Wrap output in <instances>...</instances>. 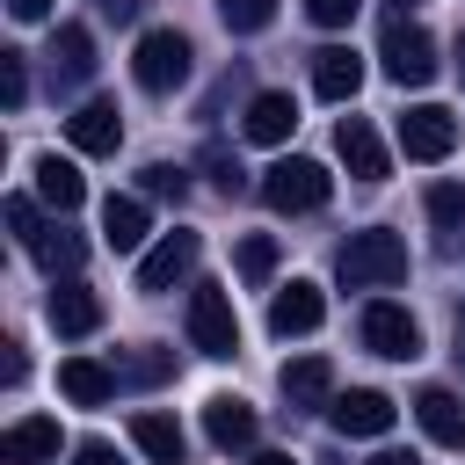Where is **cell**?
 I'll use <instances>...</instances> for the list:
<instances>
[{"label": "cell", "instance_id": "cell-1", "mask_svg": "<svg viewBox=\"0 0 465 465\" xmlns=\"http://www.w3.org/2000/svg\"><path fill=\"white\" fill-rule=\"evenodd\" d=\"M334 276H341L349 291H385V283H400V276H407V240H400V232H385V225L349 232V240H341V254H334Z\"/></svg>", "mask_w": 465, "mask_h": 465}, {"label": "cell", "instance_id": "cell-2", "mask_svg": "<svg viewBox=\"0 0 465 465\" xmlns=\"http://www.w3.org/2000/svg\"><path fill=\"white\" fill-rule=\"evenodd\" d=\"M378 58H385V80H392V87H429V80H436V36H429L421 22H407V15L385 22Z\"/></svg>", "mask_w": 465, "mask_h": 465}, {"label": "cell", "instance_id": "cell-3", "mask_svg": "<svg viewBox=\"0 0 465 465\" xmlns=\"http://www.w3.org/2000/svg\"><path fill=\"white\" fill-rule=\"evenodd\" d=\"M189 36L182 29H145L138 36V51H131V80L145 87V94H167V87H182L189 80Z\"/></svg>", "mask_w": 465, "mask_h": 465}, {"label": "cell", "instance_id": "cell-4", "mask_svg": "<svg viewBox=\"0 0 465 465\" xmlns=\"http://www.w3.org/2000/svg\"><path fill=\"white\" fill-rule=\"evenodd\" d=\"M327 167L320 160H305V153H291V160H276V167H262V196H269V211H320L327 203Z\"/></svg>", "mask_w": 465, "mask_h": 465}, {"label": "cell", "instance_id": "cell-5", "mask_svg": "<svg viewBox=\"0 0 465 465\" xmlns=\"http://www.w3.org/2000/svg\"><path fill=\"white\" fill-rule=\"evenodd\" d=\"M189 341L203 356H232L240 349V320H232V298L218 283H196L189 291Z\"/></svg>", "mask_w": 465, "mask_h": 465}, {"label": "cell", "instance_id": "cell-6", "mask_svg": "<svg viewBox=\"0 0 465 465\" xmlns=\"http://www.w3.org/2000/svg\"><path fill=\"white\" fill-rule=\"evenodd\" d=\"M363 349H371V356H392V363L421 356V327H414V312L392 305V298H371V305H363Z\"/></svg>", "mask_w": 465, "mask_h": 465}, {"label": "cell", "instance_id": "cell-7", "mask_svg": "<svg viewBox=\"0 0 465 465\" xmlns=\"http://www.w3.org/2000/svg\"><path fill=\"white\" fill-rule=\"evenodd\" d=\"M450 145H458V116L443 102H414L400 116V153L407 160H450Z\"/></svg>", "mask_w": 465, "mask_h": 465}, {"label": "cell", "instance_id": "cell-8", "mask_svg": "<svg viewBox=\"0 0 465 465\" xmlns=\"http://www.w3.org/2000/svg\"><path fill=\"white\" fill-rule=\"evenodd\" d=\"M334 153H341V167L356 174V182H385V138L371 131V116H341L334 124Z\"/></svg>", "mask_w": 465, "mask_h": 465}, {"label": "cell", "instance_id": "cell-9", "mask_svg": "<svg viewBox=\"0 0 465 465\" xmlns=\"http://www.w3.org/2000/svg\"><path fill=\"white\" fill-rule=\"evenodd\" d=\"M196 254H203V240H196V232H167V240L138 262V291H174V283L196 269Z\"/></svg>", "mask_w": 465, "mask_h": 465}, {"label": "cell", "instance_id": "cell-10", "mask_svg": "<svg viewBox=\"0 0 465 465\" xmlns=\"http://www.w3.org/2000/svg\"><path fill=\"white\" fill-rule=\"evenodd\" d=\"M320 320H327V298H320V283H305V276L269 298V334H283V341H291V334H312Z\"/></svg>", "mask_w": 465, "mask_h": 465}, {"label": "cell", "instance_id": "cell-11", "mask_svg": "<svg viewBox=\"0 0 465 465\" xmlns=\"http://www.w3.org/2000/svg\"><path fill=\"white\" fill-rule=\"evenodd\" d=\"M283 400H291V414H320V407H334V363L327 356H298V363H283Z\"/></svg>", "mask_w": 465, "mask_h": 465}, {"label": "cell", "instance_id": "cell-12", "mask_svg": "<svg viewBox=\"0 0 465 465\" xmlns=\"http://www.w3.org/2000/svg\"><path fill=\"white\" fill-rule=\"evenodd\" d=\"M94 80V36L80 22H58L51 29V87H87Z\"/></svg>", "mask_w": 465, "mask_h": 465}, {"label": "cell", "instance_id": "cell-13", "mask_svg": "<svg viewBox=\"0 0 465 465\" xmlns=\"http://www.w3.org/2000/svg\"><path fill=\"white\" fill-rule=\"evenodd\" d=\"M44 320H51L58 334H94V327H102V298H94L80 276H65V283H51V298H44Z\"/></svg>", "mask_w": 465, "mask_h": 465}, {"label": "cell", "instance_id": "cell-14", "mask_svg": "<svg viewBox=\"0 0 465 465\" xmlns=\"http://www.w3.org/2000/svg\"><path fill=\"white\" fill-rule=\"evenodd\" d=\"M392 414H400V407H392L385 392H371V385H356V392H341V400L327 407V421H334L341 436H385Z\"/></svg>", "mask_w": 465, "mask_h": 465}, {"label": "cell", "instance_id": "cell-15", "mask_svg": "<svg viewBox=\"0 0 465 465\" xmlns=\"http://www.w3.org/2000/svg\"><path fill=\"white\" fill-rule=\"evenodd\" d=\"M203 436H211L218 450H254L262 421H254V407H247V400L218 392V400H203Z\"/></svg>", "mask_w": 465, "mask_h": 465}, {"label": "cell", "instance_id": "cell-16", "mask_svg": "<svg viewBox=\"0 0 465 465\" xmlns=\"http://www.w3.org/2000/svg\"><path fill=\"white\" fill-rule=\"evenodd\" d=\"M356 87H363V58H356L349 44L312 51V94H320V102H356Z\"/></svg>", "mask_w": 465, "mask_h": 465}, {"label": "cell", "instance_id": "cell-17", "mask_svg": "<svg viewBox=\"0 0 465 465\" xmlns=\"http://www.w3.org/2000/svg\"><path fill=\"white\" fill-rule=\"evenodd\" d=\"M414 421L429 429V443H443V450H465V400H458V392H443V385L414 392Z\"/></svg>", "mask_w": 465, "mask_h": 465}, {"label": "cell", "instance_id": "cell-18", "mask_svg": "<svg viewBox=\"0 0 465 465\" xmlns=\"http://www.w3.org/2000/svg\"><path fill=\"white\" fill-rule=\"evenodd\" d=\"M240 131H247L254 145H283V138L298 131V102H291V94H276V87H262V94L247 102V116H240Z\"/></svg>", "mask_w": 465, "mask_h": 465}, {"label": "cell", "instance_id": "cell-19", "mask_svg": "<svg viewBox=\"0 0 465 465\" xmlns=\"http://www.w3.org/2000/svg\"><path fill=\"white\" fill-rule=\"evenodd\" d=\"M65 138H73L80 153H116V145H124V116H116V102H80V109L65 116Z\"/></svg>", "mask_w": 465, "mask_h": 465}, {"label": "cell", "instance_id": "cell-20", "mask_svg": "<svg viewBox=\"0 0 465 465\" xmlns=\"http://www.w3.org/2000/svg\"><path fill=\"white\" fill-rule=\"evenodd\" d=\"M58 392H65L73 407H102V400H116V363L65 356V363H58Z\"/></svg>", "mask_w": 465, "mask_h": 465}, {"label": "cell", "instance_id": "cell-21", "mask_svg": "<svg viewBox=\"0 0 465 465\" xmlns=\"http://www.w3.org/2000/svg\"><path fill=\"white\" fill-rule=\"evenodd\" d=\"M44 458H58V421L51 414H22L0 436V465H44Z\"/></svg>", "mask_w": 465, "mask_h": 465}, {"label": "cell", "instance_id": "cell-22", "mask_svg": "<svg viewBox=\"0 0 465 465\" xmlns=\"http://www.w3.org/2000/svg\"><path fill=\"white\" fill-rule=\"evenodd\" d=\"M36 196H44L51 211H80V203H87V174H80L73 160H58V153H36Z\"/></svg>", "mask_w": 465, "mask_h": 465}, {"label": "cell", "instance_id": "cell-23", "mask_svg": "<svg viewBox=\"0 0 465 465\" xmlns=\"http://www.w3.org/2000/svg\"><path fill=\"white\" fill-rule=\"evenodd\" d=\"M131 443H138L153 465H189V436H182L174 414H138V421H131Z\"/></svg>", "mask_w": 465, "mask_h": 465}, {"label": "cell", "instance_id": "cell-24", "mask_svg": "<svg viewBox=\"0 0 465 465\" xmlns=\"http://www.w3.org/2000/svg\"><path fill=\"white\" fill-rule=\"evenodd\" d=\"M102 240H109L116 254L145 247V203H138V196H109V203H102Z\"/></svg>", "mask_w": 465, "mask_h": 465}, {"label": "cell", "instance_id": "cell-25", "mask_svg": "<svg viewBox=\"0 0 465 465\" xmlns=\"http://www.w3.org/2000/svg\"><path fill=\"white\" fill-rule=\"evenodd\" d=\"M29 254H36V262H44V269H51L58 283H65V276H73V269L87 262V240H80V232H65V225H51V232H44V240H36Z\"/></svg>", "mask_w": 465, "mask_h": 465}, {"label": "cell", "instance_id": "cell-26", "mask_svg": "<svg viewBox=\"0 0 465 465\" xmlns=\"http://www.w3.org/2000/svg\"><path fill=\"white\" fill-rule=\"evenodd\" d=\"M124 385H160V378H174V349H160V341H138L131 356H124V371H116Z\"/></svg>", "mask_w": 465, "mask_h": 465}, {"label": "cell", "instance_id": "cell-27", "mask_svg": "<svg viewBox=\"0 0 465 465\" xmlns=\"http://www.w3.org/2000/svg\"><path fill=\"white\" fill-rule=\"evenodd\" d=\"M218 15H225V29H232V36H254V29H269V22H276V0H218Z\"/></svg>", "mask_w": 465, "mask_h": 465}, {"label": "cell", "instance_id": "cell-28", "mask_svg": "<svg viewBox=\"0 0 465 465\" xmlns=\"http://www.w3.org/2000/svg\"><path fill=\"white\" fill-rule=\"evenodd\" d=\"M240 276H247V283H269V276H276V240H269V232H247V240H240Z\"/></svg>", "mask_w": 465, "mask_h": 465}, {"label": "cell", "instance_id": "cell-29", "mask_svg": "<svg viewBox=\"0 0 465 465\" xmlns=\"http://www.w3.org/2000/svg\"><path fill=\"white\" fill-rule=\"evenodd\" d=\"M429 218L443 232H458L465 225V182H429Z\"/></svg>", "mask_w": 465, "mask_h": 465}, {"label": "cell", "instance_id": "cell-30", "mask_svg": "<svg viewBox=\"0 0 465 465\" xmlns=\"http://www.w3.org/2000/svg\"><path fill=\"white\" fill-rule=\"evenodd\" d=\"M203 167H211V182H218V196H247V167H240V153H225V145H211V153H203Z\"/></svg>", "mask_w": 465, "mask_h": 465}, {"label": "cell", "instance_id": "cell-31", "mask_svg": "<svg viewBox=\"0 0 465 465\" xmlns=\"http://www.w3.org/2000/svg\"><path fill=\"white\" fill-rule=\"evenodd\" d=\"M0 102H7V109L29 102V58H22V51H0Z\"/></svg>", "mask_w": 465, "mask_h": 465}, {"label": "cell", "instance_id": "cell-32", "mask_svg": "<svg viewBox=\"0 0 465 465\" xmlns=\"http://www.w3.org/2000/svg\"><path fill=\"white\" fill-rule=\"evenodd\" d=\"M138 182H145V196H167V203H182V196H189V174H182V167H167V160H153Z\"/></svg>", "mask_w": 465, "mask_h": 465}, {"label": "cell", "instance_id": "cell-33", "mask_svg": "<svg viewBox=\"0 0 465 465\" xmlns=\"http://www.w3.org/2000/svg\"><path fill=\"white\" fill-rule=\"evenodd\" d=\"M7 232H15V240H22V247H36V240H44V232H51V225H44V218H36V203H29V196H7Z\"/></svg>", "mask_w": 465, "mask_h": 465}, {"label": "cell", "instance_id": "cell-34", "mask_svg": "<svg viewBox=\"0 0 465 465\" xmlns=\"http://www.w3.org/2000/svg\"><path fill=\"white\" fill-rule=\"evenodd\" d=\"M356 7H363V0H305V15H312L320 29H349V22H356Z\"/></svg>", "mask_w": 465, "mask_h": 465}, {"label": "cell", "instance_id": "cell-35", "mask_svg": "<svg viewBox=\"0 0 465 465\" xmlns=\"http://www.w3.org/2000/svg\"><path fill=\"white\" fill-rule=\"evenodd\" d=\"M80 465H124V458H116V443L94 436V443H80Z\"/></svg>", "mask_w": 465, "mask_h": 465}, {"label": "cell", "instance_id": "cell-36", "mask_svg": "<svg viewBox=\"0 0 465 465\" xmlns=\"http://www.w3.org/2000/svg\"><path fill=\"white\" fill-rule=\"evenodd\" d=\"M22 371H29V363H22V341H7V356H0V378H7V385H22Z\"/></svg>", "mask_w": 465, "mask_h": 465}, {"label": "cell", "instance_id": "cell-37", "mask_svg": "<svg viewBox=\"0 0 465 465\" xmlns=\"http://www.w3.org/2000/svg\"><path fill=\"white\" fill-rule=\"evenodd\" d=\"M7 15H15V22H44V15H51V0H7Z\"/></svg>", "mask_w": 465, "mask_h": 465}, {"label": "cell", "instance_id": "cell-38", "mask_svg": "<svg viewBox=\"0 0 465 465\" xmlns=\"http://www.w3.org/2000/svg\"><path fill=\"white\" fill-rule=\"evenodd\" d=\"M94 7H102V15H116V22H131V15H138V0H94Z\"/></svg>", "mask_w": 465, "mask_h": 465}, {"label": "cell", "instance_id": "cell-39", "mask_svg": "<svg viewBox=\"0 0 465 465\" xmlns=\"http://www.w3.org/2000/svg\"><path fill=\"white\" fill-rule=\"evenodd\" d=\"M247 465H298V458H291V450H254Z\"/></svg>", "mask_w": 465, "mask_h": 465}, {"label": "cell", "instance_id": "cell-40", "mask_svg": "<svg viewBox=\"0 0 465 465\" xmlns=\"http://www.w3.org/2000/svg\"><path fill=\"white\" fill-rule=\"evenodd\" d=\"M371 465H414V458H407V450H378Z\"/></svg>", "mask_w": 465, "mask_h": 465}, {"label": "cell", "instance_id": "cell-41", "mask_svg": "<svg viewBox=\"0 0 465 465\" xmlns=\"http://www.w3.org/2000/svg\"><path fill=\"white\" fill-rule=\"evenodd\" d=\"M385 7H392V15H414V7H421V0H385Z\"/></svg>", "mask_w": 465, "mask_h": 465}, {"label": "cell", "instance_id": "cell-42", "mask_svg": "<svg viewBox=\"0 0 465 465\" xmlns=\"http://www.w3.org/2000/svg\"><path fill=\"white\" fill-rule=\"evenodd\" d=\"M458 80H465V36H458Z\"/></svg>", "mask_w": 465, "mask_h": 465}]
</instances>
